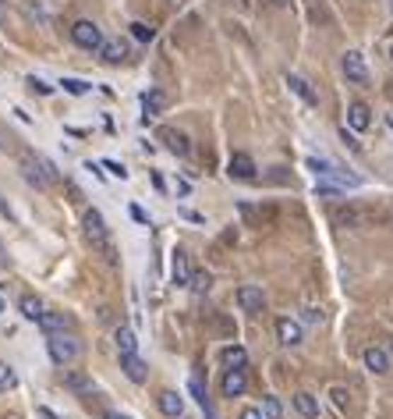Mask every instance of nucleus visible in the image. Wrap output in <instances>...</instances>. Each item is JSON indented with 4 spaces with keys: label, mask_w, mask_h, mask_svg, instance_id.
Wrapping results in <instances>:
<instances>
[{
    "label": "nucleus",
    "mask_w": 393,
    "mask_h": 419,
    "mask_svg": "<svg viewBox=\"0 0 393 419\" xmlns=\"http://www.w3.org/2000/svg\"><path fill=\"white\" fill-rule=\"evenodd\" d=\"M107 171H110V174H117L121 181L128 178V171H124V163H114V160H107Z\"/></svg>",
    "instance_id": "nucleus-36"
},
{
    "label": "nucleus",
    "mask_w": 393,
    "mask_h": 419,
    "mask_svg": "<svg viewBox=\"0 0 393 419\" xmlns=\"http://www.w3.org/2000/svg\"><path fill=\"white\" fill-rule=\"evenodd\" d=\"M22 174H25V181L36 185V188L57 185V167H54L47 156H36V153H25V156H22Z\"/></svg>",
    "instance_id": "nucleus-2"
},
{
    "label": "nucleus",
    "mask_w": 393,
    "mask_h": 419,
    "mask_svg": "<svg viewBox=\"0 0 393 419\" xmlns=\"http://www.w3.org/2000/svg\"><path fill=\"white\" fill-rule=\"evenodd\" d=\"M227 174L237 178V181H255V160L248 153H234L230 163H227Z\"/></svg>",
    "instance_id": "nucleus-10"
},
{
    "label": "nucleus",
    "mask_w": 393,
    "mask_h": 419,
    "mask_svg": "<svg viewBox=\"0 0 393 419\" xmlns=\"http://www.w3.org/2000/svg\"><path fill=\"white\" fill-rule=\"evenodd\" d=\"M340 68H344L347 82H354V86H365V82H368V68H365V57H361L358 50H347L344 61H340Z\"/></svg>",
    "instance_id": "nucleus-6"
},
{
    "label": "nucleus",
    "mask_w": 393,
    "mask_h": 419,
    "mask_svg": "<svg viewBox=\"0 0 393 419\" xmlns=\"http://www.w3.org/2000/svg\"><path fill=\"white\" fill-rule=\"evenodd\" d=\"M40 327H43L47 334H64V331L75 327V320L64 316V313H43V316H40Z\"/></svg>",
    "instance_id": "nucleus-13"
},
{
    "label": "nucleus",
    "mask_w": 393,
    "mask_h": 419,
    "mask_svg": "<svg viewBox=\"0 0 393 419\" xmlns=\"http://www.w3.org/2000/svg\"><path fill=\"white\" fill-rule=\"evenodd\" d=\"M107 419H131V415H124V412H107Z\"/></svg>",
    "instance_id": "nucleus-39"
},
{
    "label": "nucleus",
    "mask_w": 393,
    "mask_h": 419,
    "mask_svg": "<svg viewBox=\"0 0 393 419\" xmlns=\"http://www.w3.org/2000/svg\"><path fill=\"white\" fill-rule=\"evenodd\" d=\"M283 82L291 86V93H294V96H298L301 103H308V107H315V93H312V86H308V82H305L301 75H287Z\"/></svg>",
    "instance_id": "nucleus-18"
},
{
    "label": "nucleus",
    "mask_w": 393,
    "mask_h": 419,
    "mask_svg": "<svg viewBox=\"0 0 393 419\" xmlns=\"http://www.w3.org/2000/svg\"><path fill=\"white\" fill-rule=\"evenodd\" d=\"M237 306H241L245 313H262V309H266V292H262L259 285H241V288H237Z\"/></svg>",
    "instance_id": "nucleus-8"
},
{
    "label": "nucleus",
    "mask_w": 393,
    "mask_h": 419,
    "mask_svg": "<svg viewBox=\"0 0 393 419\" xmlns=\"http://www.w3.org/2000/svg\"><path fill=\"white\" fill-rule=\"evenodd\" d=\"M361 359H365V369H372V373H379V377H382V373H389V355H386L382 348H375V345H372V348H365V355H361Z\"/></svg>",
    "instance_id": "nucleus-15"
},
{
    "label": "nucleus",
    "mask_w": 393,
    "mask_h": 419,
    "mask_svg": "<svg viewBox=\"0 0 393 419\" xmlns=\"http://www.w3.org/2000/svg\"><path fill=\"white\" fill-rule=\"evenodd\" d=\"M68 387H75V391H93V380L89 377H82V373H68V380H64Z\"/></svg>",
    "instance_id": "nucleus-30"
},
{
    "label": "nucleus",
    "mask_w": 393,
    "mask_h": 419,
    "mask_svg": "<svg viewBox=\"0 0 393 419\" xmlns=\"http://www.w3.org/2000/svg\"><path fill=\"white\" fill-rule=\"evenodd\" d=\"M156 405H160V412H163V415H170V419H177V415L184 412V398H181L177 391H160Z\"/></svg>",
    "instance_id": "nucleus-14"
},
{
    "label": "nucleus",
    "mask_w": 393,
    "mask_h": 419,
    "mask_svg": "<svg viewBox=\"0 0 393 419\" xmlns=\"http://www.w3.org/2000/svg\"><path fill=\"white\" fill-rule=\"evenodd\" d=\"M368 125H372L368 103H351V107H347V128H351V132H365Z\"/></svg>",
    "instance_id": "nucleus-12"
},
{
    "label": "nucleus",
    "mask_w": 393,
    "mask_h": 419,
    "mask_svg": "<svg viewBox=\"0 0 393 419\" xmlns=\"http://www.w3.org/2000/svg\"><path fill=\"white\" fill-rule=\"evenodd\" d=\"M114 338H117V352H121V355H135V345H139V341H135L131 327H117Z\"/></svg>",
    "instance_id": "nucleus-24"
},
{
    "label": "nucleus",
    "mask_w": 393,
    "mask_h": 419,
    "mask_svg": "<svg viewBox=\"0 0 393 419\" xmlns=\"http://www.w3.org/2000/svg\"><path fill=\"white\" fill-rule=\"evenodd\" d=\"M329 398H333V405H336L340 412H347V405H351V394H347V387H333V391H329Z\"/></svg>",
    "instance_id": "nucleus-31"
},
{
    "label": "nucleus",
    "mask_w": 393,
    "mask_h": 419,
    "mask_svg": "<svg viewBox=\"0 0 393 419\" xmlns=\"http://www.w3.org/2000/svg\"><path fill=\"white\" fill-rule=\"evenodd\" d=\"M262 415H266V419H283V405H280V398L266 394V398H262Z\"/></svg>",
    "instance_id": "nucleus-26"
},
{
    "label": "nucleus",
    "mask_w": 393,
    "mask_h": 419,
    "mask_svg": "<svg viewBox=\"0 0 393 419\" xmlns=\"http://www.w3.org/2000/svg\"><path fill=\"white\" fill-rule=\"evenodd\" d=\"M237 419H266V415H262V408L248 405V408H241V415H237Z\"/></svg>",
    "instance_id": "nucleus-35"
},
{
    "label": "nucleus",
    "mask_w": 393,
    "mask_h": 419,
    "mask_svg": "<svg viewBox=\"0 0 393 419\" xmlns=\"http://www.w3.org/2000/svg\"><path fill=\"white\" fill-rule=\"evenodd\" d=\"M294 408H298L305 419H319V398L308 394V391H298V394H294Z\"/></svg>",
    "instance_id": "nucleus-21"
},
{
    "label": "nucleus",
    "mask_w": 393,
    "mask_h": 419,
    "mask_svg": "<svg viewBox=\"0 0 393 419\" xmlns=\"http://www.w3.org/2000/svg\"><path fill=\"white\" fill-rule=\"evenodd\" d=\"M188 288H192L195 295H206V292L213 288V277H209V270H195V274H192V281H188Z\"/></svg>",
    "instance_id": "nucleus-25"
},
{
    "label": "nucleus",
    "mask_w": 393,
    "mask_h": 419,
    "mask_svg": "<svg viewBox=\"0 0 393 419\" xmlns=\"http://www.w3.org/2000/svg\"><path fill=\"white\" fill-rule=\"evenodd\" d=\"M128 29H131V36H135L139 43H153V36H156V29H153V25H146V22H131Z\"/></svg>",
    "instance_id": "nucleus-27"
},
{
    "label": "nucleus",
    "mask_w": 393,
    "mask_h": 419,
    "mask_svg": "<svg viewBox=\"0 0 393 419\" xmlns=\"http://www.w3.org/2000/svg\"><path fill=\"white\" fill-rule=\"evenodd\" d=\"M389 57H393V47H389Z\"/></svg>",
    "instance_id": "nucleus-42"
},
{
    "label": "nucleus",
    "mask_w": 393,
    "mask_h": 419,
    "mask_svg": "<svg viewBox=\"0 0 393 419\" xmlns=\"http://www.w3.org/2000/svg\"><path fill=\"white\" fill-rule=\"evenodd\" d=\"M220 391H223V398H241L248 391V373L245 369H223Z\"/></svg>",
    "instance_id": "nucleus-9"
},
{
    "label": "nucleus",
    "mask_w": 393,
    "mask_h": 419,
    "mask_svg": "<svg viewBox=\"0 0 393 419\" xmlns=\"http://www.w3.org/2000/svg\"><path fill=\"white\" fill-rule=\"evenodd\" d=\"M121 369H124L128 380H135V384H142V380L149 377V366H146L139 355H121Z\"/></svg>",
    "instance_id": "nucleus-16"
},
{
    "label": "nucleus",
    "mask_w": 393,
    "mask_h": 419,
    "mask_svg": "<svg viewBox=\"0 0 393 419\" xmlns=\"http://www.w3.org/2000/svg\"><path fill=\"white\" fill-rule=\"evenodd\" d=\"M386 125H389V128H393V114H386Z\"/></svg>",
    "instance_id": "nucleus-41"
},
{
    "label": "nucleus",
    "mask_w": 393,
    "mask_h": 419,
    "mask_svg": "<svg viewBox=\"0 0 393 419\" xmlns=\"http://www.w3.org/2000/svg\"><path fill=\"white\" fill-rule=\"evenodd\" d=\"M269 4H276V8H283V4H287V0H269Z\"/></svg>",
    "instance_id": "nucleus-40"
},
{
    "label": "nucleus",
    "mask_w": 393,
    "mask_h": 419,
    "mask_svg": "<svg viewBox=\"0 0 393 419\" xmlns=\"http://www.w3.org/2000/svg\"><path fill=\"white\" fill-rule=\"evenodd\" d=\"M301 323H308V327H319V323H322V313H319L315 306H305V309H301Z\"/></svg>",
    "instance_id": "nucleus-32"
},
{
    "label": "nucleus",
    "mask_w": 393,
    "mask_h": 419,
    "mask_svg": "<svg viewBox=\"0 0 393 419\" xmlns=\"http://www.w3.org/2000/svg\"><path fill=\"white\" fill-rule=\"evenodd\" d=\"M82 228H86V242L96 249V253H103L110 263L117 260V253H114V242H110V228H107V221H103V214L100 210H86V217H82Z\"/></svg>",
    "instance_id": "nucleus-1"
},
{
    "label": "nucleus",
    "mask_w": 393,
    "mask_h": 419,
    "mask_svg": "<svg viewBox=\"0 0 393 419\" xmlns=\"http://www.w3.org/2000/svg\"><path fill=\"white\" fill-rule=\"evenodd\" d=\"M142 107H146V114H163V107H167V96H163L160 89H149V93L142 96Z\"/></svg>",
    "instance_id": "nucleus-23"
},
{
    "label": "nucleus",
    "mask_w": 393,
    "mask_h": 419,
    "mask_svg": "<svg viewBox=\"0 0 393 419\" xmlns=\"http://www.w3.org/2000/svg\"><path fill=\"white\" fill-rule=\"evenodd\" d=\"M18 384V377H15V369L8 366V362H0V394H4V391H11Z\"/></svg>",
    "instance_id": "nucleus-28"
},
{
    "label": "nucleus",
    "mask_w": 393,
    "mask_h": 419,
    "mask_svg": "<svg viewBox=\"0 0 393 419\" xmlns=\"http://www.w3.org/2000/svg\"><path fill=\"white\" fill-rule=\"evenodd\" d=\"M100 54H103L107 64H121V61H128V43L124 40H107Z\"/></svg>",
    "instance_id": "nucleus-17"
},
{
    "label": "nucleus",
    "mask_w": 393,
    "mask_h": 419,
    "mask_svg": "<svg viewBox=\"0 0 393 419\" xmlns=\"http://www.w3.org/2000/svg\"><path fill=\"white\" fill-rule=\"evenodd\" d=\"M220 359H223L227 369H245V366H248V352H245L241 345H227V348L220 352Z\"/></svg>",
    "instance_id": "nucleus-20"
},
{
    "label": "nucleus",
    "mask_w": 393,
    "mask_h": 419,
    "mask_svg": "<svg viewBox=\"0 0 393 419\" xmlns=\"http://www.w3.org/2000/svg\"><path fill=\"white\" fill-rule=\"evenodd\" d=\"M340 139H344V142H347V146H351V149H354V153H358V149H361V146H358V142H354V135H351V132H347V128H340Z\"/></svg>",
    "instance_id": "nucleus-37"
},
{
    "label": "nucleus",
    "mask_w": 393,
    "mask_h": 419,
    "mask_svg": "<svg viewBox=\"0 0 393 419\" xmlns=\"http://www.w3.org/2000/svg\"><path fill=\"white\" fill-rule=\"evenodd\" d=\"M71 40H75L82 50H93V54H96V50H103V43H107V40H103V33H100V25H96V22H86V18L71 25Z\"/></svg>",
    "instance_id": "nucleus-5"
},
{
    "label": "nucleus",
    "mask_w": 393,
    "mask_h": 419,
    "mask_svg": "<svg viewBox=\"0 0 393 419\" xmlns=\"http://www.w3.org/2000/svg\"><path fill=\"white\" fill-rule=\"evenodd\" d=\"M329 221L336 228H368L372 221H379V214L375 210H365V206H354V202H344V206L329 210Z\"/></svg>",
    "instance_id": "nucleus-3"
},
{
    "label": "nucleus",
    "mask_w": 393,
    "mask_h": 419,
    "mask_svg": "<svg viewBox=\"0 0 393 419\" xmlns=\"http://www.w3.org/2000/svg\"><path fill=\"white\" fill-rule=\"evenodd\" d=\"M47 348H50V359L57 366H64V362H71L78 355V338L71 331L68 334H47Z\"/></svg>",
    "instance_id": "nucleus-4"
},
{
    "label": "nucleus",
    "mask_w": 393,
    "mask_h": 419,
    "mask_svg": "<svg viewBox=\"0 0 393 419\" xmlns=\"http://www.w3.org/2000/svg\"><path fill=\"white\" fill-rule=\"evenodd\" d=\"M18 309H22V316H25V320H33V323H40V316L47 313V309H43V302H40L36 295H22V299H18Z\"/></svg>",
    "instance_id": "nucleus-22"
},
{
    "label": "nucleus",
    "mask_w": 393,
    "mask_h": 419,
    "mask_svg": "<svg viewBox=\"0 0 393 419\" xmlns=\"http://www.w3.org/2000/svg\"><path fill=\"white\" fill-rule=\"evenodd\" d=\"M160 142H163L174 156H188V153H192L188 135H184V132H177V128H160Z\"/></svg>",
    "instance_id": "nucleus-11"
},
{
    "label": "nucleus",
    "mask_w": 393,
    "mask_h": 419,
    "mask_svg": "<svg viewBox=\"0 0 393 419\" xmlns=\"http://www.w3.org/2000/svg\"><path fill=\"white\" fill-rule=\"evenodd\" d=\"M0 267H11V260H8V249L0 246Z\"/></svg>",
    "instance_id": "nucleus-38"
},
{
    "label": "nucleus",
    "mask_w": 393,
    "mask_h": 419,
    "mask_svg": "<svg viewBox=\"0 0 393 419\" xmlns=\"http://www.w3.org/2000/svg\"><path fill=\"white\" fill-rule=\"evenodd\" d=\"M276 341H280L283 348H298V345L305 341L301 323H298V320H291V316H280V320H276Z\"/></svg>",
    "instance_id": "nucleus-7"
},
{
    "label": "nucleus",
    "mask_w": 393,
    "mask_h": 419,
    "mask_svg": "<svg viewBox=\"0 0 393 419\" xmlns=\"http://www.w3.org/2000/svg\"><path fill=\"white\" fill-rule=\"evenodd\" d=\"M170 277H174V285H188V281H192L188 256H184L181 249H174V260H170Z\"/></svg>",
    "instance_id": "nucleus-19"
},
{
    "label": "nucleus",
    "mask_w": 393,
    "mask_h": 419,
    "mask_svg": "<svg viewBox=\"0 0 393 419\" xmlns=\"http://www.w3.org/2000/svg\"><path fill=\"white\" fill-rule=\"evenodd\" d=\"M61 86H64L71 96H86V93H89V82H82V79H64Z\"/></svg>",
    "instance_id": "nucleus-29"
},
{
    "label": "nucleus",
    "mask_w": 393,
    "mask_h": 419,
    "mask_svg": "<svg viewBox=\"0 0 393 419\" xmlns=\"http://www.w3.org/2000/svg\"><path fill=\"white\" fill-rule=\"evenodd\" d=\"M315 195H329V199H333V195H340V188H336V185H326V181H319V185H315Z\"/></svg>",
    "instance_id": "nucleus-34"
},
{
    "label": "nucleus",
    "mask_w": 393,
    "mask_h": 419,
    "mask_svg": "<svg viewBox=\"0 0 393 419\" xmlns=\"http://www.w3.org/2000/svg\"><path fill=\"white\" fill-rule=\"evenodd\" d=\"M29 89H33V93H40V96H50V93H54V86H47V82H43V79H36V75H29Z\"/></svg>",
    "instance_id": "nucleus-33"
}]
</instances>
